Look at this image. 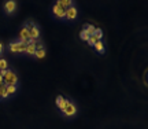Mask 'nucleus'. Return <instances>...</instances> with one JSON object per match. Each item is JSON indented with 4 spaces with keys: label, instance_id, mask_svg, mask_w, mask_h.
Masks as SVG:
<instances>
[{
    "label": "nucleus",
    "instance_id": "ddd939ff",
    "mask_svg": "<svg viewBox=\"0 0 148 129\" xmlns=\"http://www.w3.org/2000/svg\"><path fill=\"white\" fill-rule=\"evenodd\" d=\"M10 95H8V92H7V88L5 85H1L0 86V100H5V99H8Z\"/></svg>",
    "mask_w": 148,
    "mask_h": 129
},
{
    "label": "nucleus",
    "instance_id": "9b49d317",
    "mask_svg": "<svg viewBox=\"0 0 148 129\" xmlns=\"http://www.w3.org/2000/svg\"><path fill=\"white\" fill-rule=\"evenodd\" d=\"M82 29H84V30H85L86 33H88L89 36H93V34H95V32H96V27L93 26L92 23H85Z\"/></svg>",
    "mask_w": 148,
    "mask_h": 129
},
{
    "label": "nucleus",
    "instance_id": "1a4fd4ad",
    "mask_svg": "<svg viewBox=\"0 0 148 129\" xmlns=\"http://www.w3.org/2000/svg\"><path fill=\"white\" fill-rule=\"evenodd\" d=\"M64 8L63 7H58V5H52V15L58 19H64Z\"/></svg>",
    "mask_w": 148,
    "mask_h": 129
},
{
    "label": "nucleus",
    "instance_id": "dca6fc26",
    "mask_svg": "<svg viewBox=\"0 0 148 129\" xmlns=\"http://www.w3.org/2000/svg\"><path fill=\"white\" fill-rule=\"evenodd\" d=\"M5 88H7V92H8V95H14V93H15L16 92V89H18V88H16V85H5Z\"/></svg>",
    "mask_w": 148,
    "mask_h": 129
},
{
    "label": "nucleus",
    "instance_id": "412c9836",
    "mask_svg": "<svg viewBox=\"0 0 148 129\" xmlns=\"http://www.w3.org/2000/svg\"><path fill=\"white\" fill-rule=\"evenodd\" d=\"M3 51H4V44H3L1 41H0V55L3 54Z\"/></svg>",
    "mask_w": 148,
    "mask_h": 129
},
{
    "label": "nucleus",
    "instance_id": "9d476101",
    "mask_svg": "<svg viewBox=\"0 0 148 129\" xmlns=\"http://www.w3.org/2000/svg\"><path fill=\"white\" fill-rule=\"evenodd\" d=\"M67 102H69V100H67V99H64V97L62 96V95L56 97V106H58V108L60 110V111H63V108L66 107Z\"/></svg>",
    "mask_w": 148,
    "mask_h": 129
},
{
    "label": "nucleus",
    "instance_id": "39448f33",
    "mask_svg": "<svg viewBox=\"0 0 148 129\" xmlns=\"http://www.w3.org/2000/svg\"><path fill=\"white\" fill-rule=\"evenodd\" d=\"M16 0H5L4 4H3V11H4L5 15H12L16 11Z\"/></svg>",
    "mask_w": 148,
    "mask_h": 129
},
{
    "label": "nucleus",
    "instance_id": "423d86ee",
    "mask_svg": "<svg viewBox=\"0 0 148 129\" xmlns=\"http://www.w3.org/2000/svg\"><path fill=\"white\" fill-rule=\"evenodd\" d=\"M77 16H78V8L75 7V4L66 8V11H64V19L66 21H75Z\"/></svg>",
    "mask_w": 148,
    "mask_h": 129
},
{
    "label": "nucleus",
    "instance_id": "aec40b11",
    "mask_svg": "<svg viewBox=\"0 0 148 129\" xmlns=\"http://www.w3.org/2000/svg\"><path fill=\"white\" fill-rule=\"evenodd\" d=\"M96 41H97V40H96L95 36H89V38H88V41H86V43H88V45H90V47H95Z\"/></svg>",
    "mask_w": 148,
    "mask_h": 129
},
{
    "label": "nucleus",
    "instance_id": "4468645a",
    "mask_svg": "<svg viewBox=\"0 0 148 129\" xmlns=\"http://www.w3.org/2000/svg\"><path fill=\"white\" fill-rule=\"evenodd\" d=\"M93 48L96 49V51H97V54H104V51H106V49H104V44H103V41H96V44H95V47H93Z\"/></svg>",
    "mask_w": 148,
    "mask_h": 129
},
{
    "label": "nucleus",
    "instance_id": "f3484780",
    "mask_svg": "<svg viewBox=\"0 0 148 129\" xmlns=\"http://www.w3.org/2000/svg\"><path fill=\"white\" fill-rule=\"evenodd\" d=\"M60 3H62L64 8H69V7L74 5V0H60Z\"/></svg>",
    "mask_w": 148,
    "mask_h": 129
},
{
    "label": "nucleus",
    "instance_id": "7ed1b4c3",
    "mask_svg": "<svg viewBox=\"0 0 148 129\" xmlns=\"http://www.w3.org/2000/svg\"><path fill=\"white\" fill-rule=\"evenodd\" d=\"M29 40H36L38 41V38L41 36V30L40 27L37 26V23H34L33 21H29Z\"/></svg>",
    "mask_w": 148,
    "mask_h": 129
},
{
    "label": "nucleus",
    "instance_id": "20e7f679",
    "mask_svg": "<svg viewBox=\"0 0 148 129\" xmlns=\"http://www.w3.org/2000/svg\"><path fill=\"white\" fill-rule=\"evenodd\" d=\"M77 111H78V110H77L75 103H73L71 100H69L62 113H63L64 117H67V118H73V117H75V115H77Z\"/></svg>",
    "mask_w": 148,
    "mask_h": 129
},
{
    "label": "nucleus",
    "instance_id": "f257e3e1",
    "mask_svg": "<svg viewBox=\"0 0 148 129\" xmlns=\"http://www.w3.org/2000/svg\"><path fill=\"white\" fill-rule=\"evenodd\" d=\"M0 74L3 75L4 85H16L18 84V75L12 69H7L0 71Z\"/></svg>",
    "mask_w": 148,
    "mask_h": 129
},
{
    "label": "nucleus",
    "instance_id": "6ab92c4d",
    "mask_svg": "<svg viewBox=\"0 0 148 129\" xmlns=\"http://www.w3.org/2000/svg\"><path fill=\"white\" fill-rule=\"evenodd\" d=\"M79 38H81L82 41H88V38H89V34H88V33H86L84 29H82V30L79 32Z\"/></svg>",
    "mask_w": 148,
    "mask_h": 129
},
{
    "label": "nucleus",
    "instance_id": "f03ea898",
    "mask_svg": "<svg viewBox=\"0 0 148 129\" xmlns=\"http://www.w3.org/2000/svg\"><path fill=\"white\" fill-rule=\"evenodd\" d=\"M26 47H27L26 41H19V40L11 41L8 44V49H10V52H12V54H25Z\"/></svg>",
    "mask_w": 148,
    "mask_h": 129
},
{
    "label": "nucleus",
    "instance_id": "2eb2a0df",
    "mask_svg": "<svg viewBox=\"0 0 148 129\" xmlns=\"http://www.w3.org/2000/svg\"><path fill=\"white\" fill-rule=\"evenodd\" d=\"M10 69L8 67V62L5 58H0V71H3V70H7Z\"/></svg>",
    "mask_w": 148,
    "mask_h": 129
},
{
    "label": "nucleus",
    "instance_id": "6e6552de",
    "mask_svg": "<svg viewBox=\"0 0 148 129\" xmlns=\"http://www.w3.org/2000/svg\"><path fill=\"white\" fill-rule=\"evenodd\" d=\"M45 56V47L41 41H37L36 44V54H34V58L36 59H42Z\"/></svg>",
    "mask_w": 148,
    "mask_h": 129
},
{
    "label": "nucleus",
    "instance_id": "f8f14e48",
    "mask_svg": "<svg viewBox=\"0 0 148 129\" xmlns=\"http://www.w3.org/2000/svg\"><path fill=\"white\" fill-rule=\"evenodd\" d=\"M25 54L29 55V56H33V58H34V54H36V44H27Z\"/></svg>",
    "mask_w": 148,
    "mask_h": 129
},
{
    "label": "nucleus",
    "instance_id": "a211bd4d",
    "mask_svg": "<svg viewBox=\"0 0 148 129\" xmlns=\"http://www.w3.org/2000/svg\"><path fill=\"white\" fill-rule=\"evenodd\" d=\"M96 37V40L97 41H100L101 38H103V32H101V29H99V27H96V32H95V34H93Z\"/></svg>",
    "mask_w": 148,
    "mask_h": 129
},
{
    "label": "nucleus",
    "instance_id": "0eeeda50",
    "mask_svg": "<svg viewBox=\"0 0 148 129\" xmlns=\"http://www.w3.org/2000/svg\"><path fill=\"white\" fill-rule=\"evenodd\" d=\"M18 40L19 41H27L29 40V23L25 22L22 27L19 29V33H18Z\"/></svg>",
    "mask_w": 148,
    "mask_h": 129
},
{
    "label": "nucleus",
    "instance_id": "4be33fe9",
    "mask_svg": "<svg viewBox=\"0 0 148 129\" xmlns=\"http://www.w3.org/2000/svg\"><path fill=\"white\" fill-rule=\"evenodd\" d=\"M1 85H4V81H3V75L0 74V86Z\"/></svg>",
    "mask_w": 148,
    "mask_h": 129
}]
</instances>
